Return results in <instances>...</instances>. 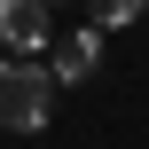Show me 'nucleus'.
Instances as JSON below:
<instances>
[{
  "instance_id": "obj_1",
  "label": "nucleus",
  "mask_w": 149,
  "mask_h": 149,
  "mask_svg": "<svg viewBox=\"0 0 149 149\" xmlns=\"http://www.w3.org/2000/svg\"><path fill=\"white\" fill-rule=\"evenodd\" d=\"M47 118H55V79H47V63L8 55V63H0V126H8V134H39Z\"/></svg>"
},
{
  "instance_id": "obj_2",
  "label": "nucleus",
  "mask_w": 149,
  "mask_h": 149,
  "mask_svg": "<svg viewBox=\"0 0 149 149\" xmlns=\"http://www.w3.org/2000/svg\"><path fill=\"white\" fill-rule=\"evenodd\" d=\"M0 47H16L24 63H39V47H55L47 0H0Z\"/></svg>"
},
{
  "instance_id": "obj_3",
  "label": "nucleus",
  "mask_w": 149,
  "mask_h": 149,
  "mask_svg": "<svg viewBox=\"0 0 149 149\" xmlns=\"http://www.w3.org/2000/svg\"><path fill=\"white\" fill-rule=\"evenodd\" d=\"M94 63H102V31L86 24V31L55 39V55H47V79H55V86H86V79H94Z\"/></svg>"
},
{
  "instance_id": "obj_4",
  "label": "nucleus",
  "mask_w": 149,
  "mask_h": 149,
  "mask_svg": "<svg viewBox=\"0 0 149 149\" xmlns=\"http://www.w3.org/2000/svg\"><path fill=\"white\" fill-rule=\"evenodd\" d=\"M94 8V24H134V16H149V0H86Z\"/></svg>"
},
{
  "instance_id": "obj_5",
  "label": "nucleus",
  "mask_w": 149,
  "mask_h": 149,
  "mask_svg": "<svg viewBox=\"0 0 149 149\" xmlns=\"http://www.w3.org/2000/svg\"><path fill=\"white\" fill-rule=\"evenodd\" d=\"M47 8H55V0H47Z\"/></svg>"
}]
</instances>
